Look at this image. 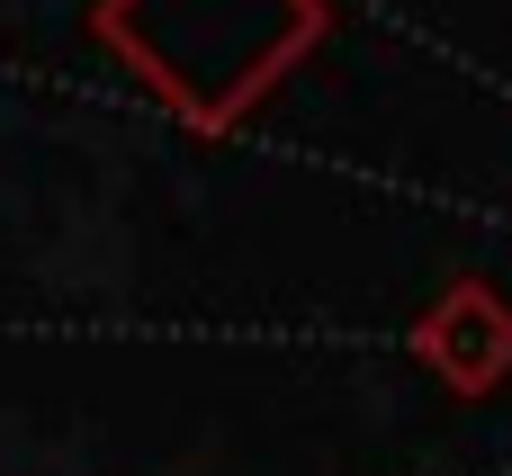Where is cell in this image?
<instances>
[{
	"label": "cell",
	"instance_id": "obj_1",
	"mask_svg": "<svg viewBox=\"0 0 512 476\" xmlns=\"http://www.w3.org/2000/svg\"><path fill=\"white\" fill-rule=\"evenodd\" d=\"M324 27V0H99V36L198 126H234Z\"/></svg>",
	"mask_w": 512,
	"mask_h": 476
},
{
	"label": "cell",
	"instance_id": "obj_2",
	"mask_svg": "<svg viewBox=\"0 0 512 476\" xmlns=\"http://www.w3.org/2000/svg\"><path fill=\"white\" fill-rule=\"evenodd\" d=\"M423 360L459 387V396H486L495 378L512 369V306L495 288H450L432 315H423Z\"/></svg>",
	"mask_w": 512,
	"mask_h": 476
}]
</instances>
